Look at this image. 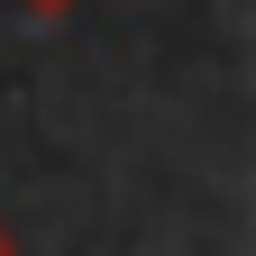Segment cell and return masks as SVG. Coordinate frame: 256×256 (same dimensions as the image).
<instances>
[{
    "instance_id": "obj_1",
    "label": "cell",
    "mask_w": 256,
    "mask_h": 256,
    "mask_svg": "<svg viewBox=\"0 0 256 256\" xmlns=\"http://www.w3.org/2000/svg\"><path fill=\"white\" fill-rule=\"evenodd\" d=\"M18 10H37V18H64V10H74V0H18Z\"/></svg>"
},
{
    "instance_id": "obj_2",
    "label": "cell",
    "mask_w": 256,
    "mask_h": 256,
    "mask_svg": "<svg viewBox=\"0 0 256 256\" xmlns=\"http://www.w3.org/2000/svg\"><path fill=\"white\" fill-rule=\"evenodd\" d=\"M0 256H18V238H10V220H0Z\"/></svg>"
}]
</instances>
